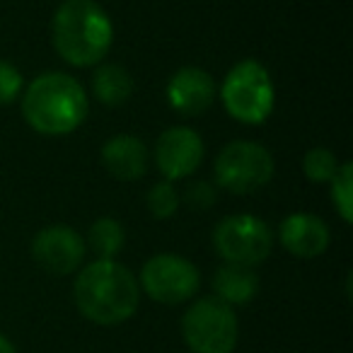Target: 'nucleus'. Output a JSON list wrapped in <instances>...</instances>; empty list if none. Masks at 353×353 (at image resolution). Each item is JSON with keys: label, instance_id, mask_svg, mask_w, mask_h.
<instances>
[{"label": "nucleus", "instance_id": "obj_1", "mask_svg": "<svg viewBox=\"0 0 353 353\" xmlns=\"http://www.w3.org/2000/svg\"><path fill=\"white\" fill-rule=\"evenodd\" d=\"M73 295L85 319L112 327L136 314L141 288L136 276L123 264L114 259H97L78 274Z\"/></svg>", "mask_w": 353, "mask_h": 353}, {"label": "nucleus", "instance_id": "obj_2", "mask_svg": "<svg viewBox=\"0 0 353 353\" xmlns=\"http://www.w3.org/2000/svg\"><path fill=\"white\" fill-rule=\"evenodd\" d=\"M51 39L65 63L88 68L109 54L114 27L107 10L94 0H65L51 22Z\"/></svg>", "mask_w": 353, "mask_h": 353}, {"label": "nucleus", "instance_id": "obj_3", "mask_svg": "<svg viewBox=\"0 0 353 353\" xmlns=\"http://www.w3.org/2000/svg\"><path fill=\"white\" fill-rule=\"evenodd\" d=\"M88 94L75 78L59 70L37 75L25 90V121L44 136L73 133L88 117Z\"/></svg>", "mask_w": 353, "mask_h": 353}, {"label": "nucleus", "instance_id": "obj_4", "mask_svg": "<svg viewBox=\"0 0 353 353\" xmlns=\"http://www.w3.org/2000/svg\"><path fill=\"white\" fill-rule=\"evenodd\" d=\"M221 99L225 112L242 123H264L274 112L276 88L269 70L256 61H240L228 70L221 88Z\"/></svg>", "mask_w": 353, "mask_h": 353}, {"label": "nucleus", "instance_id": "obj_5", "mask_svg": "<svg viewBox=\"0 0 353 353\" xmlns=\"http://www.w3.org/2000/svg\"><path fill=\"white\" fill-rule=\"evenodd\" d=\"M182 334L194 353H232L237 346L235 310L216 295L199 298L184 312Z\"/></svg>", "mask_w": 353, "mask_h": 353}, {"label": "nucleus", "instance_id": "obj_6", "mask_svg": "<svg viewBox=\"0 0 353 353\" xmlns=\"http://www.w3.org/2000/svg\"><path fill=\"white\" fill-rule=\"evenodd\" d=\"M274 176V157L254 141H235L216 157V182L221 189L245 196L266 187Z\"/></svg>", "mask_w": 353, "mask_h": 353}, {"label": "nucleus", "instance_id": "obj_7", "mask_svg": "<svg viewBox=\"0 0 353 353\" xmlns=\"http://www.w3.org/2000/svg\"><path fill=\"white\" fill-rule=\"evenodd\" d=\"M213 247L225 259V264L252 269L271 254L274 232L256 216H228L213 230Z\"/></svg>", "mask_w": 353, "mask_h": 353}, {"label": "nucleus", "instance_id": "obj_8", "mask_svg": "<svg viewBox=\"0 0 353 353\" xmlns=\"http://www.w3.org/2000/svg\"><path fill=\"white\" fill-rule=\"evenodd\" d=\"M141 285L155 303L179 305L196 295L199 285H201V274L184 256L157 254L143 266Z\"/></svg>", "mask_w": 353, "mask_h": 353}, {"label": "nucleus", "instance_id": "obj_9", "mask_svg": "<svg viewBox=\"0 0 353 353\" xmlns=\"http://www.w3.org/2000/svg\"><path fill=\"white\" fill-rule=\"evenodd\" d=\"M32 256L49 274L68 276L80 269L85 259V240L70 225H51L37 232Z\"/></svg>", "mask_w": 353, "mask_h": 353}, {"label": "nucleus", "instance_id": "obj_10", "mask_svg": "<svg viewBox=\"0 0 353 353\" xmlns=\"http://www.w3.org/2000/svg\"><path fill=\"white\" fill-rule=\"evenodd\" d=\"M203 160V141L194 128L172 126L157 138L155 162L167 182L194 174Z\"/></svg>", "mask_w": 353, "mask_h": 353}, {"label": "nucleus", "instance_id": "obj_11", "mask_svg": "<svg viewBox=\"0 0 353 353\" xmlns=\"http://www.w3.org/2000/svg\"><path fill=\"white\" fill-rule=\"evenodd\" d=\"M216 80L196 65L179 68L167 83V102L176 114L192 119L201 117L216 102Z\"/></svg>", "mask_w": 353, "mask_h": 353}, {"label": "nucleus", "instance_id": "obj_12", "mask_svg": "<svg viewBox=\"0 0 353 353\" xmlns=\"http://www.w3.org/2000/svg\"><path fill=\"white\" fill-rule=\"evenodd\" d=\"M279 240L290 254L312 259L327 252L329 247V228L322 218L310 213H293L279 228Z\"/></svg>", "mask_w": 353, "mask_h": 353}, {"label": "nucleus", "instance_id": "obj_13", "mask_svg": "<svg viewBox=\"0 0 353 353\" xmlns=\"http://www.w3.org/2000/svg\"><path fill=\"white\" fill-rule=\"evenodd\" d=\"M102 165L114 179L133 182L148 172V148L136 136H114L102 148Z\"/></svg>", "mask_w": 353, "mask_h": 353}, {"label": "nucleus", "instance_id": "obj_14", "mask_svg": "<svg viewBox=\"0 0 353 353\" xmlns=\"http://www.w3.org/2000/svg\"><path fill=\"white\" fill-rule=\"evenodd\" d=\"M213 290L216 298L225 305H247L259 293V279L252 269L237 264H223L213 274Z\"/></svg>", "mask_w": 353, "mask_h": 353}, {"label": "nucleus", "instance_id": "obj_15", "mask_svg": "<svg viewBox=\"0 0 353 353\" xmlns=\"http://www.w3.org/2000/svg\"><path fill=\"white\" fill-rule=\"evenodd\" d=\"M92 92L107 107H119L131 97L133 80L121 65H99L92 75Z\"/></svg>", "mask_w": 353, "mask_h": 353}, {"label": "nucleus", "instance_id": "obj_16", "mask_svg": "<svg viewBox=\"0 0 353 353\" xmlns=\"http://www.w3.org/2000/svg\"><path fill=\"white\" fill-rule=\"evenodd\" d=\"M123 242H126L123 228L114 218H99L88 232V245L97 254V259H114L121 252Z\"/></svg>", "mask_w": 353, "mask_h": 353}, {"label": "nucleus", "instance_id": "obj_17", "mask_svg": "<svg viewBox=\"0 0 353 353\" xmlns=\"http://www.w3.org/2000/svg\"><path fill=\"white\" fill-rule=\"evenodd\" d=\"M303 172L310 182H332L334 174L339 172V162L329 148H312V150L305 152L303 160Z\"/></svg>", "mask_w": 353, "mask_h": 353}, {"label": "nucleus", "instance_id": "obj_18", "mask_svg": "<svg viewBox=\"0 0 353 353\" xmlns=\"http://www.w3.org/2000/svg\"><path fill=\"white\" fill-rule=\"evenodd\" d=\"M332 201L346 223L353 221V165L343 162L332 179Z\"/></svg>", "mask_w": 353, "mask_h": 353}, {"label": "nucleus", "instance_id": "obj_19", "mask_svg": "<svg viewBox=\"0 0 353 353\" xmlns=\"http://www.w3.org/2000/svg\"><path fill=\"white\" fill-rule=\"evenodd\" d=\"M148 211H150L152 218L157 221H167L176 213L179 208V194L172 187V182H160L148 192Z\"/></svg>", "mask_w": 353, "mask_h": 353}, {"label": "nucleus", "instance_id": "obj_20", "mask_svg": "<svg viewBox=\"0 0 353 353\" xmlns=\"http://www.w3.org/2000/svg\"><path fill=\"white\" fill-rule=\"evenodd\" d=\"M22 80L20 70L8 61H0V104H12L22 94Z\"/></svg>", "mask_w": 353, "mask_h": 353}, {"label": "nucleus", "instance_id": "obj_21", "mask_svg": "<svg viewBox=\"0 0 353 353\" xmlns=\"http://www.w3.org/2000/svg\"><path fill=\"white\" fill-rule=\"evenodd\" d=\"M187 203L194 211H206L216 203V189L208 182H194L187 187Z\"/></svg>", "mask_w": 353, "mask_h": 353}, {"label": "nucleus", "instance_id": "obj_22", "mask_svg": "<svg viewBox=\"0 0 353 353\" xmlns=\"http://www.w3.org/2000/svg\"><path fill=\"white\" fill-rule=\"evenodd\" d=\"M0 353H17V351H15V346H12L10 339L3 336V334H0Z\"/></svg>", "mask_w": 353, "mask_h": 353}]
</instances>
